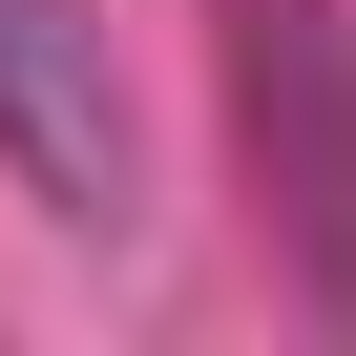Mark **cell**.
Instances as JSON below:
<instances>
[{
    "label": "cell",
    "instance_id": "1",
    "mask_svg": "<svg viewBox=\"0 0 356 356\" xmlns=\"http://www.w3.org/2000/svg\"><path fill=\"white\" fill-rule=\"evenodd\" d=\"M0 168H22L42 231H126L147 210V147H126V84H105L84 0H0Z\"/></svg>",
    "mask_w": 356,
    "mask_h": 356
}]
</instances>
